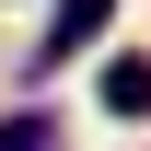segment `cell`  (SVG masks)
<instances>
[{"mask_svg": "<svg viewBox=\"0 0 151 151\" xmlns=\"http://www.w3.org/2000/svg\"><path fill=\"white\" fill-rule=\"evenodd\" d=\"M105 23H116V0H58V23H47V47H35V70H58V58H81V47L105 35Z\"/></svg>", "mask_w": 151, "mask_h": 151, "instance_id": "obj_1", "label": "cell"}, {"mask_svg": "<svg viewBox=\"0 0 151 151\" xmlns=\"http://www.w3.org/2000/svg\"><path fill=\"white\" fill-rule=\"evenodd\" d=\"M105 105L116 116H151V58H116V70H105Z\"/></svg>", "mask_w": 151, "mask_h": 151, "instance_id": "obj_2", "label": "cell"}, {"mask_svg": "<svg viewBox=\"0 0 151 151\" xmlns=\"http://www.w3.org/2000/svg\"><path fill=\"white\" fill-rule=\"evenodd\" d=\"M0 151H47V116H12V128H0Z\"/></svg>", "mask_w": 151, "mask_h": 151, "instance_id": "obj_3", "label": "cell"}]
</instances>
